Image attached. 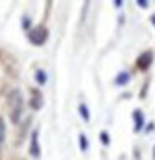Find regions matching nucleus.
Here are the masks:
<instances>
[{"instance_id": "obj_7", "label": "nucleus", "mask_w": 155, "mask_h": 160, "mask_svg": "<svg viewBox=\"0 0 155 160\" xmlns=\"http://www.w3.org/2000/svg\"><path fill=\"white\" fill-rule=\"evenodd\" d=\"M135 118H138V122H137V125H135V128H140V127H142V115H140V112H137V113H135Z\"/></svg>"}, {"instance_id": "obj_5", "label": "nucleus", "mask_w": 155, "mask_h": 160, "mask_svg": "<svg viewBox=\"0 0 155 160\" xmlns=\"http://www.w3.org/2000/svg\"><path fill=\"white\" fill-rule=\"evenodd\" d=\"M3 138H5V125H3V120L0 118V143L3 142Z\"/></svg>"}, {"instance_id": "obj_3", "label": "nucleus", "mask_w": 155, "mask_h": 160, "mask_svg": "<svg viewBox=\"0 0 155 160\" xmlns=\"http://www.w3.org/2000/svg\"><path fill=\"white\" fill-rule=\"evenodd\" d=\"M32 155H33V157H37V155H38V148H37V133L32 135Z\"/></svg>"}, {"instance_id": "obj_9", "label": "nucleus", "mask_w": 155, "mask_h": 160, "mask_svg": "<svg viewBox=\"0 0 155 160\" xmlns=\"http://www.w3.org/2000/svg\"><path fill=\"white\" fill-rule=\"evenodd\" d=\"M40 78V83H43L45 82V73L42 72V70H38V72H37V80Z\"/></svg>"}, {"instance_id": "obj_2", "label": "nucleus", "mask_w": 155, "mask_h": 160, "mask_svg": "<svg viewBox=\"0 0 155 160\" xmlns=\"http://www.w3.org/2000/svg\"><path fill=\"white\" fill-rule=\"evenodd\" d=\"M28 38H30L32 43L40 45V43L45 42V38H47V32H45L42 27H38V28H35V30H32V32L28 33Z\"/></svg>"}, {"instance_id": "obj_4", "label": "nucleus", "mask_w": 155, "mask_h": 160, "mask_svg": "<svg viewBox=\"0 0 155 160\" xmlns=\"http://www.w3.org/2000/svg\"><path fill=\"white\" fill-rule=\"evenodd\" d=\"M128 82V73L125 72V73H120L118 77H117V83L118 85H123V83H127Z\"/></svg>"}, {"instance_id": "obj_6", "label": "nucleus", "mask_w": 155, "mask_h": 160, "mask_svg": "<svg viewBox=\"0 0 155 160\" xmlns=\"http://www.w3.org/2000/svg\"><path fill=\"white\" fill-rule=\"evenodd\" d=\"M80 113H82V117H83L85 120L90 118V117H88V110H87V107H85V105H80Z\"/></svg>"}, {"instance_id": "obj_8", "label": "nucleus", "mask_w": 155, "mask_h": 160, "mask_svg": "<svg viewBox=\"0 0 155 160\" xmlns=\"http://www.w3.org/2000/svg\"><path fill=\"white\" fill-rule=\"evenodd\" d=\"M80 145H82V150H87V138L83 135H80Z\"/></svg>"}, {"instance_id": "obj_10", "label": "nucleus", "mask_w": 155, "mask_h": 160, "mask_svg": "<svg viewBox=\"0 0 155 160\" xmlns=\"http://www.w3.org/2000/svg\"><path fill=\"white\" fill-rule=\"evenodd\" d=\"M102 142H103V143H108V137H107V132H102Z\"/></svg>"}, {"instance_id": "obj_1", "label": "nucleus", "mask_w": 155, "mask_h": 160, "mask_svg": "<svg viewBox=\"0 0 155 160\" xmlns=\"http://www.w3.org/2000/svg\"><path fill=\"white\" fill-rule=\"evenodd\" d=\"M22 112H23V97L20 93V90H13L10 93V118H12L13 123H18Z\"/></svg>"}]
</instances>
